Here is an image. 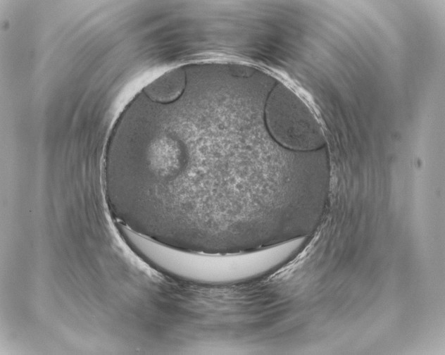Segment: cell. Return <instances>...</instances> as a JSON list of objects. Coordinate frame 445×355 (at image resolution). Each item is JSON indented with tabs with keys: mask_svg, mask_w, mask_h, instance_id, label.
<instances>
[{
	"mask_svg": "<svg viewBox=\"0 0 445 355\" xmlns=\"http://www.w3.org/2000/svg\"><path fill=\"white\" fill-rule=\"evenodd\" d=\"M161 104L113 173V196L140 234L174 248L231 254L299 236L325 183L318 158L275 141L265 99L207 90Z\"/></svg>",
	"mask_w": 445,
	"mask_h": 355,
	"instance_id": "obj_1",
	"label": "cell"
},
{
	"mask_svg": "<svg viewBox=\"0 0 445 355\" xmlns=\"http://www.w3.org/2000/svg\"><path fill=\"white\" fill-rule=\"evenodd\" d=\"M123 238L138 255L173 277L204 284H228L262 275L283 264L303 239L260 250L214 254L182 250L161 244L119 223Z\"/></svg>",
	"mask_w": 445,
	"mask_h": 355,
	"instance_id": "obj_2",
	"label": "cell"
},
{
	"mask_svg": "<svg viewBox=\"0 0 445 355\" xmlns=\"http://www.w3.org/2000/svg\"><path fill=\"white\" fill-rule=\"evenodd\" d=\"M267 129L280 145L294 151L325 147V139L317 119L303 100L283 84L269 93L264 108Z\"/></svg>",
	"mask_w": 445,
	"mask_h": 355,
	"instance_id": "obj_3",
	"label": "cell"
}]
</instances>
